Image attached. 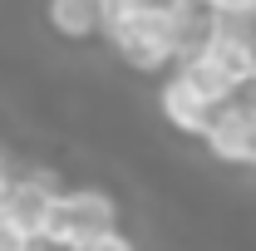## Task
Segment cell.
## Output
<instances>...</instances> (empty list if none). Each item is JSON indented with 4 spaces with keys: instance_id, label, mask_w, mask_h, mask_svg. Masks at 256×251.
Returning a JSON list of instances; mask_svg holds the SVG:
<instances>
[{
    "instance_id": "1",
    "label": "cell",
    "mask_w": 256,
    "mask_h": 251,
    "mask_svg": "<svg viewBox=\"0 0 256 251\" xmlns=\"http://www.w3.org/2000/svg\"><path fill=\"white\" fill-rule=\"evenodd\" d=\"M118 232V202L104 188H60L50 197V217L40 242L54 251H84L89 242Z\"/></svg>"
},
{
    "instance_id": "2",
    "label": "cell",
    "mask_w": 256,
    "mask_h": 251,
    "mask_svg": "<svg viewBox=\"0 0 256 251\" xmlns=\"http://www.w3.org/2000/svg\"><path fill=\"white\" fill-rule=\"evenodd\" d=\"M104 40L114 44V54L133 69V74H168L178 64V44H172V20L162 15H143V10H124V5H104Z\"/></svg>"
},
{
    "instance_id": "3",
    "label": "cell",
    "mask_w": 256,
    "mask_h": 251,
    "mask_svg": "<svg viewBox=\"0 0 256 251\" xmlns=\"http://www.w3.org/2000/svg\"><path fill=\"white\" fill-rule=\"evenodd\" d=\"M202 143L226 168H252V158H256V89L252 84L232 104L212 108V118L202 128Z\"/></svg>"
},
{
    "instance_id": "4",
    "label": "cell",
    "mask_w": 256,
    "mask_h": 251,
    "mask_svg": "<svg viewBox=\"0 0 256 251\" xmlns=\"http://www.w3.org/2000/svg\"><path fill=\"white\" fill-rule=\"evenodd\" d=\"M54 192H60L54 172H20V178H10L5 182V197H0V222L10 232H20L25 242H40Z\"/></svg>"
},
{
    "instance_id": "5",
    "label": "cell",
    "mask_w": 256,
    "mask_h": 251,
    "mask_svg": "<svg viewBox=\"0 0 256 251\" xmlns=\"http://www.w3.org/2000/svg\"><path fill=\"white\" fill-rule=\"evenodd\" d=\"M44 25L64 44L104 40V0H44Z\"/></svg>"
},
{
    "instance_id": "6",
    "label": "cell",
    "mask_w": 256,
    "mask_h": 251,
    "mask_svg": "<svg viewBox=\"0 0 256 251\" xmlns=\"http://www.w3.org/2000/svg\"><path fill=\"white\" fill-rule=\"evenodd\" d=\"M158 114H162L168 128H178V133H188V138H202V128L212 118V108L188 89V79H182L178 69H168L162 84H158Z\"/></svg>"
},
{
    "instance_id": "7",
    "label": "cell",
    "mask_w": 256,
    "mask_h": 251,
    "mask_svg": "<svg viewBox=\"0 0 256 251\" xmlns=\"http://www.w3.org/2000/svg\"><path fill=\"white\" fill-rule=\"evenodd\" d=\"M172 69H178V74L188 79V89L202 98L207 108H222V104H232V98L242 94V89H236V84L226 79L222 69H217V64H207L202 54H188V60H178Z\"/></svg>"
},
{
    "instance_id": "8",
    "label": "cell",
    "mask_w": 256,
    "mask_h": 251,
    "mask_svg": "<svg viewBox=\"0 0 256 251\" xmlns=\"http://www.w3.org/2000/svg\"><path fill=\"white\" fill-rule=\"evenodd\" d=\"M104 5H124V10H143V15H162V20H172L188 0H104Z\"/></svg>"
},
{
    "instance_id": "9",
    "label": "cell",
    "mask_w": 256,
    "mask_h": 251,
    "mask_svg": "<svg viewBox=\"0 0 256 251\" xmlns=\"http://www.w3.org/2000/svg\"><path fill=\"white\" fill-rule=\"evenodd\" d=\"M202 5L222 20H256V0H202Z\"/></svg>"
},
{
    "instance_id": "10",
    "label": "cell",
    "mask_w": 256,
    "mask_h": 251,
    "mask_svg": "<svg viewBox=\"0 0 256 251\" xmlns=\"http://www.w3.org/2000/svg\"><path fill=\"white\" fill-rule=\"evenodd\" d=\"M84 251H138V246H133V236H128L124 226H118V232H108V236H98V242H89Z\"/></svg>"
},
{
    "instance_id": "11",
    "label": "cell",
    "mask_w": 256,
    "mask_h": 251,
    "mask_svg": "<svg viewBox=\"0 0 256 251\" xmlns=\"http://www.w3.org/2000/svg\"><path fill=\"white\" fill-rule=\"evenodd\" d=\"M0 251H30V242H25L20 232H10V226L0 222Z\"/></svg>"
},
{
    "instance_id": "12",
    "label": "cell",
    "mask_w": 256,
    "mask_h": 251,
    "mask_svg": "<svg viewBox=\"0 0 256 251\" xmlns=\"http://www.w3.org/2000/svg\"><path fill=\"white\" fill-rule=\"evenodd\" d=\"M5 182H10V172H5V158H0V197H5Z\"/></svg>"
},
{
    "instance_id": "13",
    "label": "cell",
    "mask_w": 256,
    "mask_h": 251,
    "mask_svg": "<svg viewBox=\"0 0 256 251\" xmlns=\"http://www.w3.org/2000/svg\"><path fill=\"white\" fill-rule=\"evenodd\" d=\"M252 168H256V158H252Z\"/></svg>"
}]
</instances>
